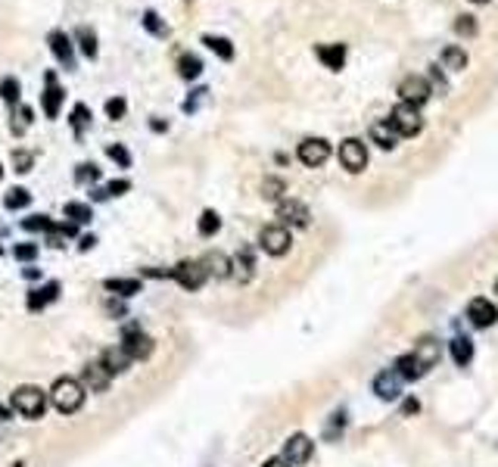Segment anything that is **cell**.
Instances as JSON below:
<instances>
[{"mask_svg": "<svg viewBox=\"0 0 498 467\" xmlns=\"http://www.w3.org/2000/svg\"><path fill=\"white\" fill-rule=\"evenodd\" d=\"M84 386L78 384V380H72V377H59L54 386H50V405L59 411V414H75V411H81V405H84Z\"/></svg>", "mask_w": 498, "mask_h": 467, "instance_id": "cell-1", "label": "cell"}, {"mask_svg": "<svg viewBox=\"0 0 498 467\" xmlns=\"http://www.w3.org/2000/svg\"><path fill=\"white\" fill-rule=\"evenodd\" d=\"M47 393L41 386H31V384H25L19 386L16 393L10 396V405H13V411H19L22 418H29V421H38V418H44V411H47Z\"/></svg>", "mask_w": 498, "mask_h": 467, "instance_id": "cell-2", "label": "cell"}, {"mask_svg": "<svg viewBox=\"0 0 498 467\" xmlns=\"http://www.w3.org/2000/svg\"><path fill=\"white\" fill-rule=\"evenodd\" d=\"M390 125L399 131V138H415V134L420 131V125H424V118H420L417 106L411 103H396L390 113Z\"/></svg>", "mask_w": 498, "mask_h": 467, "instance_id": "cell-3", "label": "cell"}, {"mask_svg": "<svg viewBox=\"0 0 498 467\" xmlns=\"http://www.w3.org/2000/svg\"><path fill=\"white\" fill-rule=\"evenodd\" d=\"M259 246L268 256H287L290 246H293V237H290V227L283 225H265L259 234Z\"/></svg>", "mask_w": 498, "mask_h": 467, "instance_id": "cell-4", "label": "cell"}, {"mask_svg": "<svg viewBox=\"0 0 498 467\" xmlns=\"http://www.w3.org/2000/svg\"><path fill=\"white\" fill-rule=\"evenodd\" d=\"M171 280H178V284H181L184 290L196 293L209 277H205V271H203V265H200V259H184V262H178V265L171 268Z\"/></svg>", "mask_w": 498, "mask_h": 467, "instance_id": "cell-5", "label": "cell"}, {"mask_svg": "<svg viewBox=\"0 0 498 467\" xmlns=\"http://www.w3.org/2000/svg\"><path fill=\"white\" fill-rule=\"evenodd\" d=\"M125 349V355L131 361H143V359H150V352H153V339L143 334L137 324H131L125 330V337H122V343H118Z\"/></svg>", "mask_w": 498, "mask_h": 467, "instance_id": "cell-6", "label": "cell"}, {"mask_svg": "<svg viewBox=\"0 0 498 467\" xmlns=\"http://www.w3.org/2000/svg\"><path fill=\"white\" fill-rule=\"evenodd\" d=\"M340 163L346 172L352 175H358V172H365V165H367V147L358 138H349V140H342L340 143Z\"/></svg>", "mask_w": 498, "mask_h": 467, "instance_id": "cell-7", "label": "cell"}, {"mask_svg": "<svg viewBox=\"0 0 498 467\" xmlns=\"http://www.w3.org/2000/svg\"><path fill=\"white\" fill-rule=\"evenodd\" d=\"M296 156H299V163H303V165L317 168V165H324L330 159V143L324 138H305L303 143H299Z\"/></svg>", "mask_w": 498, "mask_h": 467, "instance_id": "cell-8", "label": "cell"}, {"mask_svg": "<svg viewBox=\"0 0 498 467\" xmlns=\"http://www.w3.org/2000/svg\"><path fill=\"white\" fill-rule=\"evenodd\" d=\"M312 452H315V443L312 439L305 436V433H293V436L283 443V461H287L290 467H299V464H305L308 458H312Z\"/></svg>", "mask_w": 498, "mask_h": 467, "instance_id": "cell-9", "label": "cell"}, {"mask_svg": "<svg viewBox=\"0 0 498 467\" xmlns=\"http://www.w3.org/2000/svg\"><path fill=\"white\" fill-rule=\"evenodd\" d=\"M399 97L402 103H411V106H420L430 100V81L424 75H408L405 81L399 84Z\"/></svg>", "mask_w": 498, "mask_h": 467, "instance_id": "cell-10", "label": "cell"}, {"mask_svg": "<svg viewBox=\"0 0 498 467\" xmlns=\"http://www.w3.org/2000/svg\"><path fill=\"white\" fill-rule=\"evenodd\" d=\"M109 380H113V374H109L106 368H103V361H88L81 371V380L78 384L84 386V393H106L109 389Z\"/></svg>", "mask_w": 498, "mask_h": 467, "instance_id": "cell-11", "label": "cell"}, {"mask_svg": "<svg viewBox=\"0 0 498 467\" xmlns=\"http://www.w3.org/2000/svg\"><path fill=\"white\" fill-rule=\"evenodd\" d=\"M63 88L56 81V72H47L44 75V93H41V106H44V116L47 118H56L59 116V106H63Z\"/></svg>", "mask_w": 498, "mask_h": 467, "instance_id": "cell-12", "label": "cell"}, {"mask_svg": "<svg viewBox=\"0 0 498 467\" xmlns=\"http://www.w3.org/2000/svg\"><path fill=\"white\" fill-rule=\"evenodd\" d=\"M47 44H50V50H54L56 63L63 66V69L72 72V69H75V47H72V38H68L66 31H50Z\"/></svg>", "mask_w": 498, "mask_h": 467, "instance_id": "cell-13", "label": "cell"}, {"mask_svg": "<svg viewBox=\"0 0 498 467\" xmlns=\"http://www.w3.org/2000/svg\"><path fill=\"white\" fill-rule=\"evenodd\" d=\"M374 393L383 399V402H392V399H399V393H402V377L392 368H386V371H380L374 377Z\"/></svg>", "mask_w": 498, "mask_h": 467, "instance_id": "cell-14", "label": "cell"}, {"mask_svg": "<svg viewBox=\"0 0 498 467\" xmlns=\"http://www.w3.org/2000/svg\"><path fill=\"white\" fill-rule=\"evenodd\" d=\"M278 218H280L283 227H287V225L305 227V225H308V209H305L299 200H283L280 206H278Z\"/></svg>", "mask_w": 498, "mask_h": 467, "instance_id": "cell-15", "label": "cell"}, {"mask_svg": "<svg viewBox=\"0 0 498 467\" xmlns=\"http://www.w3.org/2000/svg\"><path fill=\"white\" fill-rule=\"evenodd\" d=\"M56 296H59V284L50 280V284H44V287H31L25 305H29V312H44L50 302H56Z\"/></svg>", "mask_w": 498, "mask_h": 467, "instance_id": "cell-16", "label": "cell"}, {"mask_svg": "<svg viewBox=\"0 0 498 467\" xmlns=\"http://www.w3.org/2000/svg\"><path fill=\"white\" fill-rule=\"evenodd\" d=\"M467 318L474 327H492L498 321V309L489 299H474L467 305Z\"/></svg>", "mask_w": 498, "mask_h": 467, "instance_id": "cell-17", "label": "cell"}, {"mask_svg": "<svg viewBox=\"0 0 498 467\" xmlns=\"http://www.w3.org/2000/svg\"><path fill=\"white\" fill-rule=\"evenodd\" d=\"M200 265L205 271V277H230V259L225 256V252H205V256L200 259Z\"/></svg>", "mask_w": 498, "mask_h": 467, "instance_id": "cell-18", "label": "cell"}, {"mask_svg": "<svg viewBox=\"0 0 498 467\" xmlns=\"http://www.w3.org/2000/svg\"><path fill=\"white\" fill-rule=\"evenodd\" d=\"M103 287H106L113 296H122V299H131V296H137L143 290V284L137 277H106Z\"/></svg>", "mask_w": 498, "mask_h": 467, "instance_id": "cell-19", "label": "cell"}, {"mask_svg": "<svg viewBox=\"0 0 498 467\" xmlns=\"http://www.w3.org/2000/svg\"><path fill=\"white\" fill-rule=\"evenodd\" d=\"M371 140H374L380 150H392V147L399 143V131L390 125V118H380V122L371 125Z\"/></svg>", "mask_w": 498, "mask_h": 467, "instance_id": "cell-20", "label": "cell"}, {"mask_svg": "<svg viewBox=\"0 0 498 467\" xmlns=\"http://www.w3.org/2000/svg\"><path fill=\"white\" fill-rule=\"evenodd\" d=\"M317 53V59H321L327 69H333V72H340L342 69V63H346V44H321L315 50Z\"/></svg>", "mask_w": 498, "mask_h": 467, "instance_id": "cell-21", "label": "cell"}, {"mask_svg": "<svg viewBox=\"0 0 498 467\" xmlns=\"http://www.w3.org/2000/svg\"><path fill=\"white\" fill-rule=\"evenodd\" d=\"M411 355H415V359H417L420 368H424V371H430L433 364L439 361V343H436L433 337H427V339H420V343H417V349L411 352Z\"/></svg>", "mask_w": 498, "mask_h": 467, "instance_id": "cell-22", "label": "cell"}, {"mask_svg": "<svg viewBox=\"0 0 498 467\" xmlns=\"http://www.w3.org/2000/svg\"><path fill=\"white\" fill-rule=\"evenodd\" d=\"M100 361H103V368L113 374V377H116V374H122V371H128V364H131V359L125 355L122 346H116V349H106Z\"/></svg>", "mask_w": 498, "mask_h": 467, "instance_id": "cell-23", "label": "cell"}, {"mask_svg": "<svg viewBox=\"0 0 498 467\" xmlns=\"http://www.w3.org/2000/svg\"><path fill=\"white\" fill-rule=\"evenodd\" d=\"M178 72H181V78H187V81L200 78V75H203V59L193 56V53H181V56H178Z\"/></svg>", "mask_w": 498, "mask_h": 467, "instance_id": "cell-24", "label": "cell"}, {"mask_svg": "<svg viewBox=\"0 0 498 467\" xmlns=\"http://www.w3.org/2000/svg\"><path fill=\"white\" fill-rule=\"evenodd\" d=\"M203 44L212 50L215 56H221L228 63V59H234V44H230L228 38H221V35H203Z\"/></svg>", "mask_w": 498, "mask_h": 467, "instance_id": "cell-25", "label": "cell"}, {"mask_svg": "<svg viewBox=\"0 0 498 467\" xmlns=\"http://www.w3.org/2000/svg\"><path fill=\"white\" fill-rule=\"evenodd\" d=\"M399 374L402 380H417V377H424V368L417 364V359L415 355H402V359L396 361V368H392Z\"/></svg>", "mask_w": 498, "mask_h": 467, "instance_id": "cell-26", "label": "cell"}, {"mask_svg": "<svg viewBox=\"0 0 498 467\" xmlns=\"http://www.w3.org/2000/svg\"><path fill=\"white\" fill-rule=\"evenodd\" d=\"M75 38H78V47H81L84 56H88V59H97V35H93V29H88V25H78Z\"/></svg>", "mask_w": 498, "mask_h": 467, "instance_id": "cell-27", "label": "cell"}, {"mask_svg": "<svg viewBox=\"0 0 498 467\" xmlns=\"http://www.w3.org/2000/svg\"><path fill=\"white\" fill-rule=\"evenodd\" d=\"M66 218L72 225H88L93 218V209L88 206V202H66Z\"/></svg>", "mask_w": 498, "mask_h": 467, "instance_id": "cell-28", "label": "cell"}, {"mask_svg": "<svg viewBox=\"0 0 498 467\" xmlns=\"http://www.w3.org/2000/svg\"><path fill=\"white\" fill-rule=\"evenodd\" d=\"M452 359H454V364H464L474 359V343L470 339H464V337H458V339H452Z\"/></svg>", "mask_w": 498, "mask_h": 467, "instance_id": "cell-29", "label": "cell"}, {"mask_svg": "<svg viewBox=\"0 0 498 467\" xmlns=\"http://www.w3.org/2000/svg\"><path fill=\"white\" fill-rule=\"evenodd\" d=\"M439 63L458 72V69H464V66H467V53H464L461 47H445V50H442V56H439Z\"/></svg>", "mask_w": 498, "mask_h": 467, "instance_id": "cell-30", "label": "cell"}, {"mask_svg": "<svg viewBox=\"0 0 498 467\" xmlns=\"http://www.w3.org/2000/svg\"><path fill=\"white\" fill-rule=\"evenodd\" d=\"M218 231H221V215L215 209H205L200 215V234L203 237H215Z\"/></svg>", "mask_w": 498, "mask_h": 467, "instance_id": "cell-31", "label": "cell"}, {"mask_svg": "<svg viewBox=\"0 0 498 467\" xmlns=\"http://www.w3.org/2000/svg\"><path fill=\"white\" fill-rule=\"evenodd\" d=\"M22 227L25 231H44V234H54L56 231V222L50 215H29L22 218Z\"/></svg>", "mask_w": 498, "mask_h": 467, "instance_id": "cell-32", "label": "cell"}, {"mask_svg": "<svg viewBox=\"0 0 498 467\" xmlns=\"http://www.w3.org/2000/svg\"><path fill=\"white\" fill-rule=\"evenodd\" d=\"M141 22H143V29H147L150 35H156V38H168V25L159 19V13H156V10H147Z\"/></svg>", "mask_w": 498, "mask_h": 467, "instance_id": "cell-33", "label": "cell"}, {"mask_svg": "<svg viewBox=\"0 0 498 467\" xmlns=\"http://www.w3.org/2000/svg\"><path fill=\"white\" fill-rule=\"evenodd\" d=\"M31 106H19V113L13 109V118H10V131L13 134H25L29 131V125H31Z\"/></svg>", "mask_w": 498, "mask_h": 467, "instance_id": "cell-34", "label": "cell"}, {"mask_svg": "<svg viewBox=\"0 0 498 467\" xmlns=\"http://www.w3.org/2000/svg\"><path fill=\"white\" fill-rule=\"evenodd\" d=\"M91 118H93V116H91L88 106H84V103H75V109H72V131L78 134V138L84 134V128L91 125Z\"/></svg>", "mask_w": 498, "mask_h": 467, "instance_id": "cell-35", "label": "cell"}, {"mask_svg": "<svg viewBox=\"0 0 498 467\" xmlns=\"http://www.w3.org/2000/svg\"><path fill=\"white\" fill-rule=\"evenodd\" d=\"M29 202H31V193L25 190V187H13V190L4 197V206L6 209H25Z\"/></svg>", "mask_w": 498, "mask_h": 467, "instance_id": "cell-36", "label": "cell"}, {"mask_svg": "<svg viewBox=\"0 0 498 467\" xmlns=\"http://www.w3.org/2000/svg\"><path fill=\"white\" fill-rule=\"evenodd\" d=\"M230 268H237L234 274H237L240 280H249V277H253V252L243 250V252H240V256H237L234 262H230Z\"/></svg>", "mask_w": 498, "mask_h": 467, "instance_id": "cell-37", "label": "cell"}, {"mask_svg": "<svg viewBox=\"0 0 498 467\" xmlns=\"http://www.w3.org/2000/svg\"><path fill=\"white\" fill-rule=\"evenodd\" d=\"M283 190H287V184H283L280 178H265L262 181V197L265 200H280Z\"/></svg>", "mask_w": 498, "mask_h": 467, "instance_id": "cell-38", "label": "cell"}, {"mask_svg": "<svg viewBox=\"0 0 498 467\" xmlns=\"http://www.w3.org/2000/svg\"><path fill=\"white\" fill-rule=\"evenodd\" d=\"M0 97H4L10 106L19 103V81H16V78H4V81H0Z\"/></svg>", "mask_w": 498, "mask_h": 467, "instance_id": "cell-39", "label": "cell"}, {"mask_svg": "<svg viewBox=\"0 0 498 467\" xmlns=\"http://www.w3.org/2000/svg\"><path fill=\"white\" fill-rule=\"evenodd\" d=\"M75 181H78V184H93V181H100V168L93 165V163H81L78 172H75Z\"/></svg>", "mask_w": 498, "mask_h": 467, "instance_id": "cell-40", "label": "cell"}, {"mask_svg": "<svg viewBox=\"0 0 498 467\" xmlns=\"http://www.w3.org/2000/svg\"><path fill=\"white\" fill-rule=\"evenodd\" d=\"M38 250H41L38 243H16V246H13V259H19V262H34V259H38Z\"/></svg>", "mask_w": 498, "mask_h": 467, "instance_id": "cell-41", "label": "cell"}, {"mask_svg": "<svg viewBox=\"0 0 498 467\" xmlns=\"http://www.w3.org/2000/svg\"><path fill=\"white\" fill-rule=\"evenodd\" d=\"M106 156L113 159V163H118L122 168L131 165V153H128V150L122 147V143H109V147H106Z\"/></svg>", "mask_w": 498, "mask_h": 467, "instance_id": "cell-42", "label": "cell"}, {"mask_svg": "<svg viewBox=\"0 0 498 467\" xmlns=\"http://www.w3.org/2000/svg\"><path fill=\"white\" fill-rule=\"evenodd\" d=\"M13 165H16V172H31V165H34V156L31 153H25V150H16L13 153Z\"/></svg>", "mask_w": 498, "mask_h": 467, "instance_id": "cell-43", "label": "cell"}, {"mask_svg": "<svg viewBox=\"0 0 498 467\" xmlns=\"http://www.w3.org/2000/svg\"><path fill=\"white\" fill-rule=\"evenodd\" d=\"M125 113H128V103H125V97H113V100H106V116L113 118V122H116V118H122Z\"/></svg>", "mask_w": 498, "mask_h": 467, "instance_id": "cell-44", "label": "cell"}, {"mask_svg": "<svg viewBox=\"0 0 498 467\" xmlns=\"http://www.w3.org/2000/svg\"><path fill=\"white\" fill-rule=\"evenodd\" d=\"M128 190H131V181H125V178H118V181H109L106 187H103V193H106V197H125Z\"/></svg>", "mask_w": 498, "mask_h": 467, "instance_id": "cell-45", "label": "cell"}, {"mask_svg": "<svg viewBox=\"0 0 498 467\" xmlns=\"http://www.w3.org/2000/svg\"><path fill=\"white\" fill-rule=\"evenodd\" d=\"M454 31H458V35H464V38H470V35H477V22L470 19V16H458V22H454Z\"/></svg>", "mask_w": 498, "mask_h": 467, "instance_id": "cell-46", "label": "cell"}, {"mask_svg": "<svg viewBox=\"0 0 498 467\" xmlns=\"http://www.w3.org/2000/svg\"><path fill=\"white\" fill-rule=\"evenodd\" d=\"M205 88H200V91H193V100H184V113H193L196 106H200V100H205Z\"/></svg>", "mask_w": 498, "mask_h": 467, "instance_id": "cell-47", "label": "cell"}, {"mask_svg": "<svg viewBox=\"0 0 498 467\" xmlns=\"http://www.w3.org/2000/svg\"><path fill=\"white\" fill-rule=\"evenodd\" d=\"M93 243H97V237H93V234H84L81 240H78V250L88 252V250H93Z\"/></svg>", "mask_w": 498, "mask_h": 467, "instance_id": "cell-48", "label": "cell"}, {"mask_svg": "<svg viewBox=\"0 0 498 467\" xmlns=\"http://www.w3.org/2000/svg\"><path fill=\"white\" fill-rule=\"evenodd\" d=\"M262 467H290V464L283 461V458H268V461H265Z\"/></svg>", "mask_w": 498, "mask_h": 467, "instance_id": "cell-49", "label": "cell"}, {"mask_svg": "<svg viewBox=\"0 0 498 467\" xmlns=\"http://www.w3.org/2000/svg\"><path fill=\"white\" fill-rule=\"evenodd\" d=\"M417 409H420L417 399H408V402H405V414H417Z\"/></svg>", "mask_w": 498, "mask_h": 467, "instance_id": "cell-50", "label": "cell"}, {"mask_svg": "<svg viewBox=\"0 0 498 467\" xmlns=\"http://www.w3.org/2000/svg\"><path fill=\"white\" fill-rule=\"evenodd\" d=\"M153 131H168V122H159V118H153Z\"/></svg>", "mask_w": 498, "mask_h": 467, "instance_id": "cell-51", "label": "cell"}, {"mask_svg": "<svg viewBox=\"0 0 498 467\" xmlns=\"http://www.w3.org/2000/svg\"><path fill=\"white\" fill-rule=\"evenodd\" d=\"M22 274H25V277H29V280H34V277H41V271H38V268H31V265H29V268H25V271H22Z\"/></svg>", "mask_w": 498, "mask_h": 467, "instance_id": "cell-52", "label": "cell"}, {"mask_svg": "<svg viewBox=\"0 0 498 467\" xmlns=\"http://www.w3.org/2000/svg\"><path fill=\"white\" fill-rule=\"evenodd\" d=\"M10 418V409H6V405H0V421H6Z\"/></svg>", "mask_w": 498, "mask_h": 467, "instance_id": "cell-53", "label": "cell"}, {"mask_svg": "<svg viewBox=\"0 0 498 467\" xmlns=\"http://www.w3.org/2000/svg\"><path fill=\"white\" fill-rule=\"evenodd\" d=\"M470 4H489V0H470Z\"/></svg>", "mask_w": 498, "mask_h": 467, "instance_id": "cell-54", "label": "cell"}, {"mask_svg": "<svg viewBox=\"0 0 498 467\" xmlns=\"http://www.w3.org/2000/svg\"><path fill=\"white\" fill-rule=\"evenodd\" d=\"M0 178H4V168H0Z\"/></svg>", "mask_w": 498, "mask_h": 467, "instance_id": "cell-55", "label": "cell"}, {"mask_svg": "<svg viewBox=\"0 0 498 467\" xmlns=\"http://www.w3.org/2000/svg\"><path fill=\"white\" fill-rule=\"evenodd\" d=\"M495 290H498V284H495Z\"/></svg>", "mask_w": 498, "mask_h": 467, "instance_id": "cell-56", "label": "cell"}]
</instances>
